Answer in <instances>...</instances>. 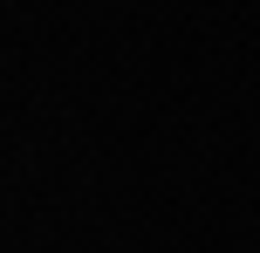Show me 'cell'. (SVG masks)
Returning a JSON list of instances; mask_svg holds the SVG:
<instances>
[]
</instances>
